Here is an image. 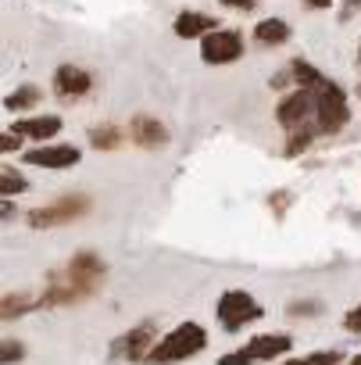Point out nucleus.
Returning a JSON list of instances; mask_svg holds the SVG:
<instances>
[{
    "label": "nucleus",
    "mask_w": 361,
    "mask_h": 365,
    "mask_svg": "<svg viewBox=\"0 0 361 365\" xmlns=\"http://www.w3.org/2000/svg\"><path fill=\"white\" fill-rule=\"evenodd\" d=\"M208 347V329L201 322H179L175 329H168L154 351H150V365H175V361H187L194 354H201Z\"/></svg>",
    "instance_id": "obj_1"
},
{
    "label": "nucleus",
    "mask_w": 361,
    "mask_h": 365,
    "mask_svg": "<svg viewBox=\"0 0 361 365\" xmlns=\"http://www.w3.org/2000/svg\"><path fill=\"white\" fill-rule=\"evenodd\" d=\"M290 347H293V336L290 333H261V336H251L244 347L222 354L219 365H261V361H276Z\"/></svg>",
    "instance_id": "obj_2"
},
{
    "label": "nucleus",
    "mask_w": 361,
    "mask_h": 365,
    "mask_svg": "<svg viewBox=\"0 0 361 365\" xmlns=\"http://www.w3.org/2000/svg\"><path fill=\"white\" fill-rule=\"evenodd\" d=\"M215 315H219V326L226 333H236V329L258 322L265 315V308L258 304V297L251 290H226L219 297V304H215Z\"/></svg>",
    "instance_id": "obj_3"
},
{
    "label": "nucleus",
    "mask_w": 361,
    "mask_h": 365,
    "mask_svg": "<svg viewBox=\"0 0 361 365\" xmlns=\"http://www.w3.org/2000/svg\"><path fill=\"white\" fill-rule=\"evenodd\" d=\"M347 122H350L347 93H343L340 86H333V90L318 93V104H315V129H318V133H325V136H333V133H340Z\"/></svg>",
    "instance_id": "obj_4"
},
{
    "label": "nucleus",
    "mask_w": 361,
    "mask_h": 365,
    "mask_svg": "<svg viewBox=\"0 0 361 365\" xmlns=\"http://www.w3.org/2000/svg\"><path fill=\"white\" fill-rule=\"evenodd\" d=\"M244 54V36L236 29H215L201 40V58L208 65H233Z\"/></svg>",
    "instance_id": "obj_5"
},
{
    "label": "nucleus",
    "mask_w": 361,
    "mask_h": 365,
    "mask_svg": "<svg viewBox=\"0 0 361 365\" xmlns=\"http://www.w3.org/2000/svg\"><path fill=\"white\" fill-rule=\"evenodd\" d=\"M315 104H318V93H315V90H300V86H297L290 97H283V101H279L276 118H279V125H283L286 133H293V129L308 125V118H315Z\"/></svg>",
    "instance_id": "obj_6"
},
{
    "label": "nucleus",
    "mask_w": 361,
    "mask_h": 365,
    "mask_svg": "<svg viewBox=\"0 0 361 365\" xmlns=\"http://www.w3.org/2000/svg\"><path fill=\"white\" fill-rule=\"evenodd\" d=\"M90 212V201L86 197H61L54 205H43L36 212H29V226L33 230H47V226H65V222H75L79 215Z\"/></svg>",
    "instance_id": "obj_7"
},
{
    "label": "nucleus",
    "mask_w": 361,
    "mask_h": 365,
    "mask_svg": "<svg viewBox=\"0 0 361 365\" xmlns=\"http://www.w3.org/2000/svg\"><path fill=\"white\" fill-rule=\"evenodd\" d=\"M154 322H140V326H132L125 336H118L115 340V358H125V361H147L150 358V351H154Z\"/></svg>",
    "instance_id": "obj_8"
},
{
    "label": "nucleus",
    "mask_w": 361,
    "mask_h": 365,
    "mask_svg": "<svg viewBox=\"0 0 361 365\" xmlns=\"http://www.w3.org/2000/svg\"><path fill=\"white\" fill-rule=\"evenodd\" d=\"M79 147L75 143H51V147H33L26 150V165H36V168H72L79 165Z\"/></svg>",
    "instance_id": "obj_9"
},
{
    "label": "nucleus",
    "mask_w": 361,
    "mask_h": 365,
    "mask_svg": "<svg viewBox=\"0 0 361 365\" xmlns=\"http://www.w3.org/2000/svg\"><path fill=\"white\" fill-rule=\"evenodd\" d=\"M90 86H93L90 72H83L79 65H58V72H54V93H58V97L75 101V97H83Z\"/></svg>",
    "instance_id": "obj_10"
},
{
    "label": "nucleus",
    "mask_w": 361,
    "mask_h": 365,
    "mask_svg": "<svg viewBox=\"0 0 361 365\" xmlns=\"http://www.w3.org/2000/svg\"><path fill=\"white\" fill-rule=\"evenodd\" d=\"M68 276H72V287H79L83 294H90V290L100 283V276H104V262H100L97 255L83 251V255H75V258H72Z\"/></svg>",
    "instance_id": "obj_11"
},
{
    "label": "nucleus",
    "mask_w": 361,
    "mask_h": 365,
    "mask_svg": "<svg viewBox=\"0 0 361 365\" xmlns=\"http://www.w3.org/2000/svg\"><path fill=\"white\" fill-rule=\"evenodd\" d=\"M129 133H132V143H136V147H147V150L168 143V129H164L157 118H150V115H136V118L129 122Z\"/></svg>",
    "instance_id": "obj_12"
},
{
    "label": "nucleus",
    "mask_w": 361,
    "mask_h": 365,
    "mask_svg": "<svg viewBox=\"0 0 361 365\" xmlns=\"http://www.w3.org/2000/svg\"><path fill=\"white\" fill-rule=\"evenodd\" d=\"M19 136H26V140H40V143H47L51 136H58L61 133V118L58 115H40V118H19L15 125H11Z\"/></svg>",
    "instance_id": "obj_13"
},
{
    "label": "nucleus",
    "mask_w": 361,
    "mask_h": 365,
    "mask_svg": "<svg viewBox=\"0 0 361 365\" xmlns=\"http://www.w3.org/2000/svg\"><path fill=\"white\" fill-rule=\"evenodd\" d=\"M219 29V22L211 19V15H201V11H183L175 19V36L179 40H194V36H208V33H215Z\"/></svg>",
    "instance_id": "obj_14"
},
{
    "label": "nucleus",
    "mask_w": 361,
    "mask_h": 365,
    "mask_svg": "<svg viewBox=\"0 0 361 365\" xmlns=\"http://www.w3.org/2000/svg\"><path fill=\"white\" fill-rule=\"evenodd\" d=\"M290 76H293V83H297L300 90H315V93H325V90H333V86H336L333 79H325L318 68H311V65H308V61H300V58L290 65Z\"/></svg>",
    "instance_id": "obj_15"
},
{
    "label": "nucleus",
    "mask_w": 361,
    "mask_h": 365,
    "mask_svg": "<svg viewBox=\"0 0 361 365\" xmlns=\"http://www.w3.org/2000/svg\"><path fill=\"white\" fill-rule=\"evenodd\" d=\"M254 40L265 43V47H276V43H286L290 40V26L283 19H261L254 26Z\"/></svg>",
    "instance_id": "obj_16"
},
{
    "label": "nucleus",
    "mask_w": 361,
    "mask_h": 365,
    "mask_svg": "<svg viewBox=\"0 0 361 365\" xmlns=\"http://www.w3.org/2000/svg\"><path fill=\"white\" fill-rule=\"evenodd\" d=\"M283 365H343V351H336V347H329V351H311V354L286 358Z\"/></svg>",
    "instance_id": "obj_17"
},
{
    "label": "nucleus",
    "mask_w": 361,
    "mask_h": 365,
    "mask_svg": "<svg viewBox=\"0 0 361 365\" xmlns=\"http://www.w3.org/2000/svg\"><path fill=\"white\" fill-rule=\"evenodd\" d=\"M90 143L97 150H115L122 143V129L118 125H97V129H90Z\"/></svg>",
    "instance_id": "obj_18"
},
{
    "label": "nucleus",
    "mask_w": 361,
    "mask_h": 365,
    "mask_svg": "<svg viewBox=\"0 0 361 365\" xmlns=\"http://www.w3.org/2000/svg\"><path fill=\"white\" fill-rule=\"evenodd\" d=\"M26 190H29V182L22 179V172L8 165L4 175H0V194H4V201H11L15 194H26Z\"/></svg>",
    "instance_id": "obj_19"
},
{
    "label": "nucleus",
    "mask_w": 361,
    "mask_h": 365,
    "mask_svg": "<svg viewBox=\"0 0 361 365\" xmlns=\"http://www.w3.org/2000/svg\"><path fill=\"white\" fill-rule=\"evenodd\" d=\"M36 101H40V90H36V86H22V90L8 93L4 108H8V111H22V108H33Z\"/></svg>",
    "instance_id": "obj_20"
},
{
    "label": "nucleus",
    "mask_w": 361,
    "mask_h": 365,
    "mask_svg": "<svg viewBox=\"0 0 361 365\" xmlns=\"http://www.w3.org/2000/svg\"><path fill=\"white\" fill-rule=\"evenodd\" d=\"M36 304H40L36 297H15V294H8V297H4V322L19 319V312H33Z\"/></svg>",
    "instance_id": "obj_21"
},
{
    "label": "nucleus",
    "mask_w": 361,
    "mask_h": 365,
    "mask_svg": "<svg viewBox=\"0 0 361 365\" xmlns=\"http://www.w3.org/2000/svg\"><path fill=\"white\" fill-rule=\"evenodd\" d=\"M311 136H315V129H311V125L293 129V133H290V143H286V154H300V150H308Z\"/></svg>",
    "instance_id": "obj_22"
},
{
    "label": "nucleus",
    "mask_w": 361,
    "mask_h": 365,
    "mask_svg": "<svg viewBox=\"0 0 361 365\" xmlns=\"http://www.w3.org/2000/svg\"><path fill=\"white\" fill-rule=\"evenodd\" d=\"M19 358H26V344H22V340H4V351H0V361H4V365H11V361H19Z\"/></svg>",
    "instance_id": "obj_23"
},
{
    "label": "nucleus",
    "mask_w": 361,
    "mask_h": 365,
    "mask_svg": "<svg viewBox=\"0 0 361 365\" xmlns=\"http://www.w3.org/2000/svg\"><path fill=\"white\" fill-rule=\"evenodd\" d=\"M22 140H26V136H19L15 129H8L4 136H0V150H4V154H11V150H19V147H22Z\"/></svg>",
    "instance_id": "obj_24"
},
{
    "label": "nucleus",
    "mask_w": 361,
    "mask_h": 365,
    "mask_svg": "<svg viewBox=\"0 0 361 365\" xmlns=\"http://www.w3.org/2000/svg\"><path fill=\"white\" fill-rule=\"evenodd\" d=\"M318 312H322L318 301H297V304H290V315H318Z\"/></svg>",
    "instance_id": "obj_25"
},
{
    "label": "nucleus",
    "mask_w": 361,
    "mask_h": 365,
    "mask_svg": "<svg viewBox=\"0 0 361 365\" xmlns=\"http://www.w3.org/2000/svg\"><path fill=\"white\" fill-rule=\"evenodd\" d=\"M343 329H347V333H361V304L343 315Z\"/></svg>",
    "instance_id": "obj_26"
},
{
    "label": "nucleus",
    "mask_w": 361,
    "mask_h": 365,
    "mask_svg": "<svg viewBox=\"0 0 361 365\" xmlns=\"http://www.w3.org/2000/svg\"><path fill=\"white\" fill-rule=\"evenodd\" d=\"M222 4H229V8H236V11H254L258 0H222Z\"/></svg>",
    "instance_id": "obj_27"
},
{
    "label": "nucleus",
    "mask_w": 361,
    "mask_h": 365,
    "mask_svg": "<svg viewBox=\"0 0 361 365\" xmlns=\"http://www.w3.org/2000/svg\"><path fill=\"white\" fill-rule=\"evenodd\" d=\"M304 4H308V8H315V11H322V8H329V4H333V0H304Z\"/></svg>",
    "instance_id": "obj_28"
},
{
    "label": "nucleus",
    "mask_w": 361,
    "mask_h": 365,
    "mask_svg": "<svg viewBox=\"0 0 361 365\" xmlns=\"http://www.w3.org/2000/svg\"><path fill=\"white\" fill-rule=\"evenodd\" d=\"M343 365H361V351H357V354H354V358H347V361H343Z\"/></svg>",
    "instance_id": "obj_29"
},
{
    "label": "nucleus",
    "mask_w": 361,
    "mask_h": 365,
    "mask_svg": "<svg viewBox=\"0 0 361 365\" xmlns=\"http://www.w3.org/2000/svg\"><path fill=\"white\" fill-rule=\"evenodd\" d=\"M343 4H361V0H343Z\"/></svg>",
    "instance_id": "obj_30"
},
{
    "label": "nucleus",
    "mask_w": 361,
    "mask_h": 365,
    "mask_svg": "<svg viewBox=\"0 0 361 365\" xmlns=\"http://www.w3.org/2000/svg\"><path fill=\"white\" fill-rule=\"evenodd\" d=\"M357 61H361V43H357Z\"/></svg>",
    "instance_id": "obj_31"
},
{
    "label": "nucleus",
    "mask_w": 361,
    "mask_h": 365,
    "mask_svg": "<svg viewBox=\"0 0 361 365\" xmlns=\"http://www.w3.org/2000/svg\"><path fill=\"white\" fill-rule=\"evenodd\" d=\"M357 97H361V83H357Z\"/></svg>",
    "instance_id": "obj_32"
}]
</instances>
